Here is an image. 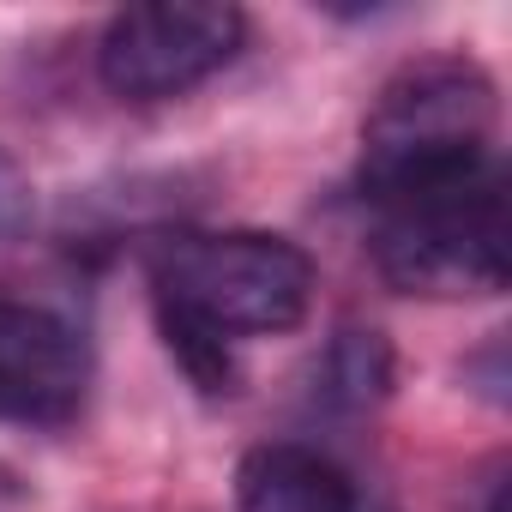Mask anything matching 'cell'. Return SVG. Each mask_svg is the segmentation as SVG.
I'll return each instance as SVG.
<instances>
[{"label": "cell", "instance_id": "cell-6", "mask_svg": "<svg viewBox=\"0 0 512 512\" xmlns=\"http://www.w3.org/2000/svg\"><path fill=\"white\" fill-rule=\"evenodd\" d=\"M235 512H356V482L314 446L266 440L235 470Z\"/></svg>", "mask_w": 512, "mask_h": 512}, {"label": "cell", "instance_id": "cell-5", "mask_svg": "<svg viewBox=\"0 0 512 512\" xmlns=\"http://www.w3.org/2000/svg\"><path fill=\"white\" fill-rule=\"evenodd\" d=\"M91 344L85 332L25 296H0V422L61 428L85 410Z\"/></svg>", "mask_w": 512, "mask_h": 512}, {"label": "cell", "instance_id": "cell-7", "mask_svg": "<svg viewBox=\"0 0 512 512\" xmlns=\"http://www.w3.org/2000/svg\"><path fill=\"white\" fill-rule=\"evenodd\" d=\"M392 386V350L380 332H338L320 362V398L332 410H362Z\"/></svg>", "mask_w": 512, "mask_h": 512}, {"label": "cell", "instance_id": "cell-3", "mask_svg": "<svg viewBox=\"0 0 512 512\" xmlns=\"http://www.w3.org/2000/svg\"><path fill=\"white\" fill-rule=\"evenodd\" d=\"M374 272L404 296H494L506 290V181L482 169L464 187L386 205L374 229Z\"/></svg>", "mask_w": 512, "mask_h": 512}, {"label": "cell", "instance_id": "cell-9", "mask_svg": "<svg viewBox=\"0 0 512 512\" xmlns=\"http://www.w3.org/2000/svg\"><path fill=\"white\" fill-rule=\"evenodd\" d=\"M482 512H506V494H500V488H494V494H488V506H482Z\"/></svg>", "mask_w": 512, "mask_h": 512}, {"label": "cell", "instance_id": "cell-1", "mask_svg": "<svg viewBox=\"0 0 512 512\" xmlns=\"http://www.w3.org/2000/svg\"><path fill=\"white\" fill-rule=\"evenodd\" d=\"M157 320L199 392H229L235 338H266L308 320L314 260L266 229H175L151 241Z\"/></svg>", "mask_w": 512, "mask_h": 512}, {"label": "cell", "instance_id": "cell-8", "mask_svg": "<svg viewBox=\"0 0 512 512\" xmlns=\"http://www.w3.org/2000/svg\"><path fill=\"white\" fill-rule=\"evenodd\" d=\"M31 211H37V193H31V175L0 151V241H19L31 229Z\"/></svg>", "mask_w": 512, "mask_h": 512}, {"label": "cell", "instance_id": "cell-2", "mask_svg": "<svg viewBox=\"0 0 512 512\" xmlns=\"http://www.w3.org/2000/svg\"><path fill=\"white\" fill-rule=\"evenodd\" d=\"M494 79L470 55L398 67L362 121V187L380 205L464 187L488 169Z\"/></svg>", "mask_w": 512, "mask_h": 512}, {"label": "cell", "instance_id": "cell-10", "mask_svg": "<svg viewBox=\"0 0 512 512\" xmlns=\"http://www.w3.org/2000/svg\"><path fill=\"white\" fill-rule=\"evenodd\" d=\"M0 500H7V488H0Z\"/></svg>", "mask_w": 512, "mask_h": 512}, {"label": "cell", "instance_id": "cell-4", "mask_svg": "<svg viewBox=\"0 0 512 512\" xmlns=\"http://www.w3.org/2000/svg\"><path fill=\"white\" fill-rule=\"evenodd\" d=\"M247 13L229 0H139L97 43V79L127 103H163L241 55Z\"/></svg>", "mask_w": 512, "mask_h": 512}]
</instances>
